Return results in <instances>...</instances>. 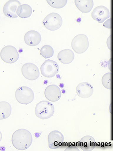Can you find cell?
I'll use <instances>...</instances> for the list:
<instances>
[{
    "label": "cell",
    "mask_w": 113,
    "mask_h": 151,
    "mask_svg": "<svg viewBox=\"0 0 113 151\" xmlns=\"http://www.w3.org/2000/svg\"><path fill=\"white\" fill-rule=\"evenodd\" d=\"M32 141L31 133L25 129H20L16 131L12 136V142L14 147L21 151L28 149Z\"/></svg>",
    "instance_id": "1"
},
{
    "label": "cell",
    "mask_w": 113,
    "mask_h": 151,
    "mask_svg": "<svg viewBox=\"0 0 113 151\" xmlns=\"http://www.w3.org/2000/svg\"><path fill=\"white\" fill-rule=\"evenodd\" d=\"M54 112V105L49 101H40L35 107L36 116L41 119H47L51 118Z\"/></svg>",
    "instance_id": "2"
},
{
    "label": "cell",
    "mask_w": 113,
    "mask_h": 151,
    "mask_svg": "<svg viewBox=\"0 0 113 151\" xmlns=\"http://www.w3.org/2000/svg\"><path fill=\"white\" fill-rule=\"evenodd\" d=\"M16 99L21 104H29L34 99V93L30 88L22 86L17 88L15 93Z\"/></svg>",
    "instance_id": "3"
},
{
    "label": "cell",
    "mask_w": 113,
    "mask_h": 151,
    "mask_svg": "<svg viewBox=\"0 0 113 151\" xmlns=\"http://www.w3.org/2000/svg\"><path fill=\"white\" fill-rule=\"evenodd\" d=\"M43 24L49 31H56L62 26V18L58 13L53 12L45 17L43 20Z\"/></svg>",
    "instance_id": "4"
},
{
    "label": "cell",
    "mask_w": 113,
    "mask_h": 151,
    "mask_svg": "<svg viewBox=\"0 0 113 151\" xmlns=\"http://www.w3.org/2000/svg\"><path fill=\"white\" fill-rule=\"evenodd\" d=\"M89 45L88 39L87 36L84 34L77 35L73 39L72 42V49L78 54H82L86 52Z\"/></svg>",
    "instance_id": "5"
},
{
    "label": "cell",
    "mask_w": 113,
    "mask_h": 151,
    "mask_svg": "<svg viewBox=\"0 0 113 151\" xmlns=\"http://www.w3.org/2000/svg\"><path fill=\"white\" fill-rule=\"evenodd\" d=\"M59 66L58 63L53 60H45L40 67L41 74L46 78H52L59 73Z\"/></svg>",
    "instance_id": "6"
},
{
    "label": "cell",
    "mask_w": 113,
    "mask_h": 151,
    "mask_svg": "<svg viewBox=\"0 0 113 151\" xmlns=\"http://www.w3.org/2000/svg\"><path fill=\"white\" fill-rule=\"evenodd\" d=\"M1 58L6 63L12 64L18 60L19 54L15 47L7 45L4 47L1 51Z\"/></svg>",
    "instance_id": "7"
},
{
    "label": "cell",
    "mask_w": 113,
    "mask_h": 151,
    "mask_svg": "<svg viewBox=\"0 0 113 151\" xmlns=\"http://www.w3.org/2000/svg\"><path fill=\"white\" fill-rule=\"evenodd\" d=\"M21 72L24 77L29 81L37 80L40 74L37 66L31 63L24 64L22 67Z\"/></svg>",
    "instance_id": "8"
},
{
    "label": "cell",
    "mask_w": 113,
    "mask_h": 151,
    "mask_svg": "<svg viewBox=\"0 0 113 151\" xmlns=\"http://www.w3.org/2000/svg\"><path fill=\"white\" fill-rule=\"evenodd\" d=\"M48 139L49 148L57 149L62 146L64 141V136L59 131L54 130L49 134Z\"/></svg>",
    "instance_id": "9"
},
{
    "label": "cell",
    "mask_w": 113,
    "mask_h": 151,
    "mask_svg": "<svg viewBox=\"0 0 113 151\" xmlns=\"http://www.w3.org/2000/svg\"><path fill=\"white\" fill-rule=\"evenodd\" d=\"M93 19L99 23H102L110 17L109 10L104 6H98L94 9L92 13Z\"/></svg>",
    "instance_id": "10"
},
{
    "label": "cell",
    "mask_w": 113,
    "mask_h": 151,
    "mask_svg": "<svg viewBox=\"0 0 113 151\" xmlns=\"http://www.w3.org/2000/svg\"><path fill=\"white\" fill-rule=\"evenodd\" d=\"M21 3L18 0H10L4 5L3 12L6 17L10 18H16L18 17L16 11Z\"/></svg>",
    "instance_id": "11"
},
{
    "label": "cell",
    "mask_w": 113,
    "mask_h": 151,
    "mask_svg": "<svg viewBox=\"0 0 113 151\" xmlns=\"http://www.w3.org/2000/svg\"><path fill=\"white\" fill-rule=\"evenodd\" d=\"M44 95L46 98L49 101L56 102L61 97V91L58 86L52 84L46 88L44 91Z\"/></svg>",
    "instance_id": "12"
},
{
    "label": "cell",
    "mask_w": 113,
    "mask_h": 151,
    "mask_svg": "<svg viewBox=\"0 0 113 151\" xmlns=\"http://www.w3.org/2000/svg\"><path fill=\"white\" fill-rule=\"evenodd\" d=\"M76 91L80 97L88 98L92 96L93 93V87L89 83H81L77 87Z\"/></svg>",
    "instance_id": "13"
},
{
    "label": "cell",
    "mask_w": 113,
    "mask_h": 151,
    "mask_svg": "<svg viewBox=\"0 0 113 151\" xmlns=\"http://www.w3.org/2000/svg\"><path fill=\"white\" fill-rule=\"evenodd\" d=\"M24 40L26 44L29 46H36L41 42V36L37 31H29L24 35Z\"/></svg>",
    "instance_id": "14"
},
{
    "label": "cell",
    "mask_w": 113,
    "mask_h": 151,
    "mask_svg": "<svg viewBox=\"0 0 113 151\" xmlns=\"http://www.w3.org/2000/svg\"><path fill=\"white\" fill-rule=\"evenodd\" d=\"M80 147L84 151H92L96 146V141L91 136H86L82 137L80 141Z\"/></svg>",
    "instance_id": "15"
},
{
    "label": "cell",
    "mask_w": 113,
    "mask_h": 151,
    "mask_svg": "<svg viewBox=\"0 0 113 151\" xmlns=\"http://www.w3.org/2000/svg\"><path fill=\"white\" fill-rule=\"evenodd\" d=\"M75 3L77 9L83 13H89L94 6L93 0H75Z\"/></svg>",
    "instance_id": "16"
},
{
    "label": "cell",
    "mask_w": 113,
    "mask_h": 151,
    "mask_svg": "<svg viewBox=\"0 0 113 151\" xmlns=\"http://www.w3.org/2000/svg\"><path fill=\"white\" fill-rule=\"evenodd\" d=\"M74 56V53L72 50L65 49L59 52L58 59L62 64H69L73 61Z\"/></svg>",
    "instance_id": "17"
},
{
    "label": "cell",
    "mask_w": 113,
    "mask_h": 151,
    "mask_svg": "<svg viewBox=\"0 0 113 151\" xmlns=\"http://www.w3.org/2000/svg\"><path fill=\"white\" fill-rule=\"evenodd\" d=\"M16 13L17 15L21 18H27L31 16L32 13V9L28 4H23L18 7Z\"/></svg>",
    "instance_id": "18"
},
{
    "label": "cell",
    "mask_w": 113,
    "mask_h": 151,
    "mask_svg": "<svg viewBox=\"0 0 113 151\" xmlns=\"http://www.w3.org/2000/svg\"><path fill=\"white\" fill-rule=\"evenodd\" d=\"M1 108V114H0V119L3 120L7 119L9 117L11 113L12 109L10 104L7 102H1L0 103Z\"/></svg>",
    "instance_id": "19"
},
{
    "label": "cell",
    "mask_w": 113,
    "mask_h": 151,
    "mask_svg": "<svg viewBox=\"0 0 113 151\" xmlns=\"http://www.w3.org/2000/svg\"><path fill=\"white\" fill-rule=\"evenodd\" d=\"M40 54L42 57L45 59H48L51 58L53 56L54 50L53 47L50 45H44L40 50Z\"/></svg>",
    "instance_id": "20"
},
{
    "label": "cell",
    "mask_w": 113,
    "mask_h": 151,
    "mask_svg": "<svg viewBox=\"0 0 113 151\" xmlns=\"http://www.w3.org/2000/svg\"><path fill=\"white\" fill-rule=\"evenodd\" d=\"M47 3L53 8L60 9L64 7L67 3V0H48Z\"/></svg>",
    "instance_id": "21"
},
{
    "label": "cell",
    "mask_w": 113,
    "mask_h": 151,
    "mask_svg": "<svg viewBox=\"0 0 113 151\" xmlns=\"http://www.w3.org/2000/svg\"><path fill=\"white\" fill-rule=\"evenodd\" d=\"M103 86L107 89H112V73L105 74L102 78Z\"/></svg>",
    "instance_id": "22"
},
{
    "label": "cell",
    "mask_w": 113,
    "mask_h": 151,
    "mask_svg": "<svg viewBox=\"0 0 113 151\" xmlns=\"http://www.w3.org/2000/svg\"><path fill=\"white\" fill-rule=\"evenodd\" d=\"M104 27L109 29H113V19L110 18L104 23Z\"/></svg>",
    "instance_id": "23"
},
{
    "label": "cell",
    "mask_w": 113,
    "mask_h": 151,
    "mask_svg": "<svg viewBox=\"0 0 113 151\" xmlns=\"http://www.w3.org/2000/svg\"><path fill=\"white\" fill-rule=\"evenodd\" d=\"M111 35L109 36V37L107 41V44L108 46L109 49L110 50H111Z\"/></svg>",
    "instance_id": "24"
}]
</instances>
